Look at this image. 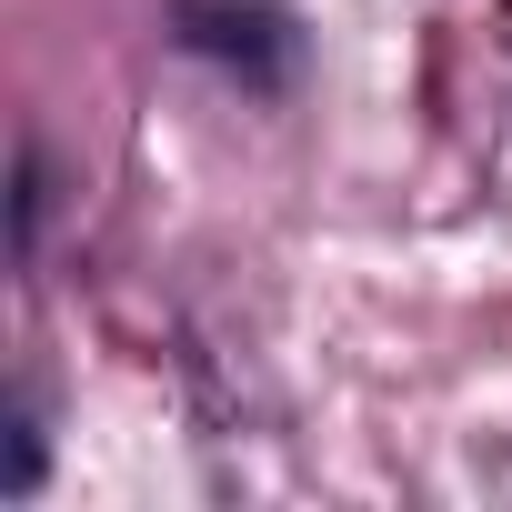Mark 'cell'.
<instances>
[{"label":"cell","mask_w":512,"mask_h":512,"mask_svg":"<svg viewBox=\"0 0 512 512\" xmlns=\"http://www.w3.org/2000/svg\"><path fill=\"white\" fill-rule=\"evenodd\" d=\"M181 41L251 71V81L292 71V11H272V0H181Z\"/></svg>","instance_id":"6da1fadb"}]
</instances>
